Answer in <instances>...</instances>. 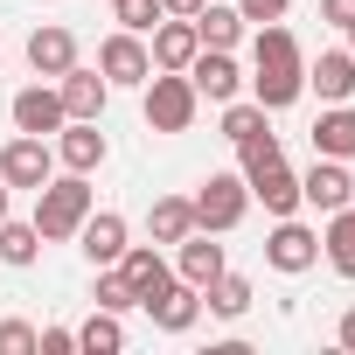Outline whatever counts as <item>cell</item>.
<instances>
[{
  "mask_svg": "<svg viewBox=\"0 0 355 355\" xmlns=\"http://www.w3.org/2000/svg\"><path fill=\"white\" fill-rule=\"evenodd\" d=\"M306 91H320V105H348L355 98V56L348 49H327L306 63Z\"/></svg>",
  "mask_w": 355,
  "mask_h": 355,
  "instance_id": "cell-17",
  "label": "cell"
},
{
  "mask_svg": "<svg viewBox=\"0 0 355 355\" xmlns=\"http://www.w3.org/2000/svg\"><path fill=\"white\" fill-rule=\"evenodd\" d=\"M0 223H8V182H0Z\"/></svg>",
  "mask_w": 355,
  "mask_h": 355,
  "instance_id": "cell-38",
  "label": "cell"
},
{
  "mask_svg": "<svg viewBox=\"0 0 355 355\" xmlns=\"http://www.w3.org/2000/svg\"><path fill=\"white\" fill-rule=\"evenodd\" d=\"M56 98H63V119H98L105 112V98H112V84H105V70H63L56 77Z\"/></svg>",
  "mask_w": 355,
  "mask_h": 355,
  "instance_id": "cell-11",
  "label": "cell"
},
{
  "mask_svg": "<svg viewBox=\"0 0 355 355\" xmlns=\"http://www.w3.org/2000/svg\"><path fill=\"white\" fill-rule=\"evenodd\" d=\"M49 174H56V146L42 132H15L8 146H0V182L8 189H42Z\"/></svg>",
  "mask_w": 355,
  "mask_h": 355,
  "instance_id": "cell-5",
  "label": "cell"
},
{
  "mask_svg": "<svg viewBox=\"0 0 355 355\" xmlns=\"http://www.w3.org/2000/svg\"><path fill=\"white\" fill-rule=\"evenodd\" d=\"M244 182H251V202H265V216H293V209H300V174H293L286 160L244 174Z\"/></svg>",
  "mask_w": 355,
  "mask_h": 355,
  "instance_id": "cell-18",
  "label": "cell"
},
{
  "mask_svg": "<svg viewBox=\"0 0 355 355\" xmlns=\"http://www.w3.org/2000/svg\"><path fill=\"white\" fill-rule=\"evenodd\" d=\"M348 209H355V196H348Z\"/></svg>",
  "mask_w": 355,
  "mask_h": 355,
  "instance_id": "cell-40",
  "label": "cell"
},
{
  "mask_svg": "<svg viewBox=\"0 0 355 355\" xmlns=\"http://www.w3.org/2000/svg\"><path fill=\"white\" fill-rule=\"evenodd\" d=\"M77 244H84L91 265H119V258H125V216H119V209H91V216L77 223Z\"/></svg>",
  "mask_w": 355,
  "mask_h": 355,
  "instance_id": "cell-13",
  "label": "cell"
},
{
  "mask_svg": "<svg viewBox=\"0 0 355 355\" xmlns=\"http://www.w3.org/2000/svg\"><path fill=\"white\" fill-rule=\"evenodd\" d=\"M272 160H286V146H279L272 132H258V139L237 146V174H258V167H272Z\"/></svg>",
  "mask_w": 355,
  "mask_h": 355,
  "instance_id": "cell-30",
  "label": "cell"
},
{
  "mask_svg": "<svg viewBox=\"0 0 355 355\" xmlns=\"http://www.w3.org/2000/svg\"><path fill=\"white\" fill-rule=\"evenodd\" d=\"M84 216H91V182H84V174H49V182L35 189V230H42V244L77 237Z\"/></svg>",
  "mask_w": 355,
  "mask_h": 355,
  "instance_id": "cell-2",
  "label": "cell"
},
{
  "mask_svg": "<svg viewBox=\"0 0 355 355\" xmlns=\"http://www.w3.org/2000/svg\"><path fill=\"white\" fill-rule=\"evenodd\" d=\"M286 8H293V0H237V15H244V21H279Z\"/></svg>",
  "mask_w": 355,
  "mask_h": 355,
  "instance_id": "cell-34",
  "label": "cell"
},
{
  "mask_svg": "<svg viewBox=\"0 0 355 355\" xmlns=\"http://www.w3.org/2000/svg\"><path fill=\"white\" fill-rule=\"evenodd\" d=\"M160 15H182L189 21V15H202V0H160Z\"/></svg>",
  "mask_w": 355,
  "mask_h": 355,
  "instance_id": "cell-36",
  "label": "cell"
},
{
  "mask_svg": "<svg viewBox=\"0 0 355 355\" xmlns=\"http://www.w3.org/2000/svg\"><path fill=\"white\" fill-rule=\"evenodd\" d=\"M313 258H320V237H313L306 223L279 216V230L265 237V265H272V272H286V279H300V272H313Z\"/></svg>",
  "mask_w": 355,
  "mask_h": 355,
  "instance_id": "cell-6",
  "label": "cell"
},
{
  "mask_svg": "<svg viewBox=\"0 0 355 355\" xmlns=\"http://www.w3.org/2000/svg\"><path fill=\"white\" fill-rule=\"evenodd\" d=\"M189 209H196V230L223 237V230L244 223V209H251V182H244V174H209V182L189 196Z\"/></svg>",
  "mask_w": 355,
  "mask_h": 355,
  "instance_id": "cell-4",
  "label": "cell"
},
{
  "mask_svg": "<svg viewBox=\"0 0 355 355\" xmlns=\"http://www.w3.org/2000/svg\"><path fill=\"white\" fill-rule=\"evenodd\" d=\"M77 348V327H42L35 334V355H70Z\"/></svg>",
  "mask_w": 355,
  "mask_h": 355,
  "instance_id": "cell-33",
  "label": "cell"
},
{
  "mask_svg": "<svg viewBox=\"0 0 355 355\" xmlns=\"http://www.w3.org/2000/svg\"><path fill=\"white\" fill-rule=\"evenodd\" d=\"M258 132H265V105H258V98H251V105L230 98V105H223V139L244 146V139H258Z\"/></svg>",
  "mask_w": 355,
  "mask_h": 355,
  "instance_id": "cell-28",
  "label": "cell"
},
{
  "mask_svg": "<svg viewBox=\"0 0 355 355\" xmlns=\"http://www.w3.org/2000/svg\"><path fill=\"white\" fill-rule=\"evenodd\" d=\"M334 334H341V348H348V355H355V306H348V313H341V327H334Z\"/></svg>",
  "mask_w": 355,
  "mask_h": 355,
  "instance_id": "cell-37",
  "label": "cell"
},
{
  "mask_svg": "<svg viewBox=\"0 0 355 355\" xmlns=\"http://www.w3.org/2000/svg\"><path fill=\"white\" fill-rule=\"evenodd\" d=\"M146 230H153V244H182V237L196 230V209H189V196H153V209H146Z\"/></svg>",
  "mask_w": 355,
  "mask_h": 355,
  "instance_id": "cell-22",
  "label": "cell"
},
{
  "mask_svg": "<svg viewBox=\"0 0 355 355\" xmlns=\"http://www.w3.org/2000/svg\"><path fill=\"white\" fill-rule=\"evenodd\" d=\"M0 355H35V327L28 320H0Z\"/></svg>",
  "mask_w": 355,
  "mask_h": 355,
  "instance_id": "cell-32",
  "label": "cell"
},
{
  "mask_svg": "<svg viewBox=\"0 0 355 355\" xmlns=\"http://www.w3.org/2000/svg\"><path fill=\"white\" fill-rule=\"evenodd\" d=\"M146 313H153V327H160V334H189V327L202 320V293H196L189 279H174L167 293H153V300H146Z\"/></svg>",
  "mask_w": 355,
  "mask_h": 355,
  "instance_id": "cell-15",
  "label": "cell"
},
{
  "mask_svg": "<svg viewBox=\"0 0 355 355\" xmlns=\"http://www.w3.org/2000/svg\"><path fill=\"white\" fill-rule=\"evenodd\" d=\"M91 306H105V313H125V306H139V300H132V286L119 279V265H98V286H91Z\"/></svg>",
  "mask_w": 355,
  "mask_h": 355,
  "instance_id": "cell-29",
  "label": "cell"
},
{
  "mask_svg": "<svg viewBox=\"0 0 355 355\" xmlns=\"http://www.w3.org/2000/svg\"><path fill=\"white\" fill-rule=\"evenodd\" d=\"M35 251H42V230L35 223H0V265H35Z\"/></svg>",
  "mask_w": 355,
  "mask_h": 355,
  "instance_id": "cell-27",
  "label": "cell"
},
{
  "mask_svg": "<svg viewBox=\"0 0 355 355\" xmlns=\"http://www.w3.org/2000/svg\"><path fill=\"white\" fill-rule=\"evenodd\" d=\"M196 112H202V98H196L189 70H153L146 77V125L153 132H189Z\"/></svg>",
  "mask_w": 355,
  "mask_h": 355,
  "instance_id": "cell-3",
  "label": "cell"
},
{
  "mask_svg": "<svg viewBox=\"0 0 355 355\" xmlns=\"http://www.w3.org/2000/svg\"><path fill=\"white\" fill-rule=\"evenodd\" d=\"M112 15H119V28H132V35H153V21H160V0H112Z\"/></svg>",
  "mask_w": 355,
  "mask_h": 355,
  "instance_id": "cell-31",
  "label": "cell"
},
{
  "mask_svg": "<svg viewBox=\"0 0 355 355\" xmlns=\"http://www.w3.org/2000/svg\"><path fill=\"white\" fill-rule=\"evenodd\" d=\"M189 84H196V98H209V105H230V98L244 91V70L230 63V49H196V63H189Z\"/></svg>",
  "mask_w": 355,
  "mask_h": 355,
  "instance_id": "cell-9",
  "label": "cell"
},
{
  "mask_svg": "<svg viewBox=\"0 0 355 355\" xmlns=\"http://www.w3.org/2000/svg\"><path fill=\"white\" fill-rule=\"evenodd\" d=\"M105 132H98V119H63V139H56V160L70 167V174H91V167H105Z\"/></svg>",
  "mask_w": 355,
  "mask_h": 355,
  "instance_id": "cell-12",
  "label": "cell"
},
{
  "mask_svg": "<svg viewBox=\"0 0 355 355\" xmlns=\"http://www.w3.org/2000/svg\"><path fill=\"white\" fill-rule=\"evenodd\" d=\"M189 21H196L202 49H237V35H244V15L237 8H216V0H202V15H189Z\"/></svg>",
  "mask_w": 355,
  "mask_h": 355,
  "instance_id": "cell-23",
  "label": "cell"
},
{
  "mask_svg": "<svg viewBox=\"0 0 355 355\" xmlns=\"http://www.w3.org/2000/svg\"><path fill=\"white\" fill-rule=\"evenodd\" d=\"M216 272H223V244H209V230H189L182 244H174V279H189L202 293Z\"/></svg>",
  "mask_w": 355,
  "mask_h": 355,
  "instance_id": "cell-19",
  "label": "cell"
},
{
  "mask_svg": "<svg viewBox=\"0 0 355 355\" xmlns=\"http://www.w3.org/2000/svg\"><path fill=\"white\" fill-rule=\"evenodd\" d=\"M313 153L355 160V105H320V119H313Z\"/></svg>",
  "mask_w": 355,
  "mask_h": 355,
  "instance_id": "cell-21",
  "label": "cell"
},
{
  "mask_svg": "<svg viewBox=\"0 0 355 355\" xmlns=\"http://www.w3.org/2000/svg\"><path fill=\"white\" fill-rule=\"evenodd\" d=\"M348 196H355V174H348V160H313L306 174H300V202H313L320 216H334V209H348Z\"/></svg>",
  "mask_w": 355,
  "mask_h": 355,
  "instance_id": "cell-7",
  "label": "cell"
},
{
  "mask_svg": "<svg viewBox=\"0 0 355 355\" xmlns=\"http://www.w3.org/2000/svg\"><path fill=\"white\" fill-rule=\"evenodd\" d=\"M196 49H202V35H196V21H182V15H160L153 21V70H189L196 63Z\"/></svg>",
  "mask_w": 355,
  "mask_h": 355,
  "instance_id": "cell-10",
  "label": "cell"
},
{
  "mask_svg": "<svg viewBox=\"0 0 355 355\" xmlns=\"http://www.w3.org/2000/svg\"><path fill=\"white\" fill-rule=\"evenodd\" d=\"M202 306H209V313H223V320H237V313L251 306V279L223 265V272H216V279L202 286Z\"/></svg>",
  "mask_w": 355,
  "mask_h": 355,
  "instance_id": "cell-24",
  "label": "cell"
},
{
  "mask_svg": "<svg viewBox=\"0 0 355 355\" xmlns=\"http://www.w3.org/2000/svg\"><path fill=\"white\" fill-rule=\"evenodd\" d=\"M348 56H355V21H348Z\"/></svg>",
  "mask_w": 355,
  "mask_h": 355,
  "instance_id": "cell-39",
  "label": "cell"
},
{
  "mask_svg": "<svg viewBox=\"0 0 355 355\" xmlns=\"http://www.w3.org/2000/svg\"><path fill=\"white\" fill-rule=\"evenodd\" d=\"M320 15H327L334 28H348V21H355V0H320Z\"/></svg>",
  "mask_w": 355,
  "mask_h": 355,
  "instance_id": "cell-35",
  "label": "cell"
},
{
  "mask_svg": "<svg viewBox=\"0 0 355 355\" xmlns=\"http://www.w3.org/2000/svg\"><path fill=\"white\" fill-rule=\"evenodd\" d=\"M15 132H63V98H56V84H28V91H15Z\"/></svg>",
  "mask_w": 355,
  "mask_h": 355,
  "instance_id": "cell-16",
  "label": "cell"
},
{
  "mask_svg": "<svg viewBox=\"0 0 355 355\" xmlns=\"http://www.w3.org/2000/svg\"><path fill=\"white\" fill-rule=\"evenodd\" d=\"M70 63H77V35L56 28V21H42V28L28 35V70H35V77H63Z\"/></svg>",
  "mask_w": 355,
  "mask_h": 355,
  "instance_id": "cell-20",
  "label": "cell"
},
{
  "mask_svg": "<svg viewBox=\"0 0 355 355\" xmlns=\"http://www.w3.org/2000/svg\"><path fill=\"white\" fill-rule=\"evenodd\" d=\"M320 251H327V265H334L341 279H355V209H334V216H327Z\"/></svg>",
  "mask_w": 355,
  "mask_h": 355,
  "instance_id": "cell-25",
  "label": "cell"
},
{
  "mask_svg": "<svg viewBox=\"0 0 355 355\" xmlns=\"http://www.w3.org/2000/svg\"><path fill=\"white\" fill-rule=\"evenodd\" d=\"M300 91H306V56H300L293 28L258 21V42H251V98H258L265 112H286Z\"/></svg>",
  "mask_w": 355,
  "mask_h": 355,
  "instance_id": "cell-1",
  "label": "cell"
},
{
  "mask_svg": "<svg viewBox=\"0 0 355 355\" xmlns=\"http://www.w3.org/2000/svg\"><path fill=\"white\" fill-rule=\"evenodd\" d=\"M77 348H84V355H119V348H125V327H119V313L91 306V320L77 327Z\"/></svg>",
  "mask_w": 355,
  "mask_h": 355,
  "instance_id": "cell-26",
  "label": "cell"
},
{
  "mask_svg": "<svg viewBox=\"0 0 355 355\" xmlns=\"http://www.w3.org/2000/svg\"><path fill=\"white\" fill-rule=\"evenodd\" d=\"M98 70H105V84H146L153 77V56H146V42L132 28H119V35L98 42Z\"/></svg>",
  "mask_w": 355,
  "mask_h": 355,
  "instance_id": "cell-8",
  "label": "cell"
},
{
  "mask_svg": "<svg viewBox=\"0 0 355 355\" xmlns=\"http://www.w3.org/2000/svg\"><path fill=\"white\" fill-rule=\"evenodd\" d=\"M119 279H125V286H132V300L146 306L153 293H167V286H174V265H167L160 251H146V244H125V258H119Z\"/></svg>",
  "mask_w": 355,
  "mask_h": 355,
  "instance_id": "cell-14",
  "label": "cell"
}]
</instances>
